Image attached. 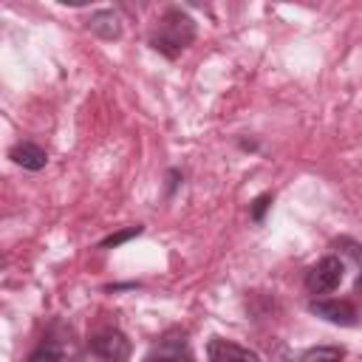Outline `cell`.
Segmentation results:
<instances>
[{
    "mask_svg": "<svg viewBox=\"0 0 362 362\" xmlns=\"http://www.w3.org/2000/svg\"><path fill=\"white\" fill-rule=\"evenodd\" d=\"M195 34H198V25H195V20L184 8H167L156 20V28L150 34V45L161 57L175 59L181 51H187L192 45Z\"/></svg>",
    "mask_w": 362,
    "mask_h": 362,
    "instance_id": "6da1fadb",
    "label": "cell"
},
{
    "mask_svg": "<svg viewBox=\"0 0 362 362\" xmlns=\"http://www.w3.org/2000/svg\"><path fill=\"white\" fill-rule=\"evenodd\" d=\"M88 348L99 362H127L133 354L127 334H122L119 328H105V331L93 334L88 339Z\"/></svg>",
    "mask_w": 362,
    "mask_h": 362,
    "instance_id": "7a4b0ae2",
    "label": "cell"
},
{
    "mask_svg": "<svg viewBox=\"0 0 362 362\" xmlns=\"http://www.w3.org/2000/svg\"><path fill=\"white\" fill-rule=\"evenodd\" d=\"M141 362H195V354L184 331H170L144 354Z\"/></svg>",
    "mask_w": 362,
    "mask_h": 362,
    "instance_id": "3957f363",
    "label": "cell"
},
{
    "mask_svg": "<svg viewBox=\"0 0 362 362\" xmlns=\"http://www.w3.org/2000/svg\"><path fill=\"white\" fill-rule=\"evenodd\" d=\"M342 272H345V263L334 255L317 260L308 272H305V288L311 294H328L334 291L339 283H342Z\"/></svg>",
    "mask_w": 362,
    "mask_h": 362,
    "instance_id": "277c9868",
    "label": "cell"
},
{
    "mask_svg": "<svg viewBox=\"0 0 362 362\" xmlns=\"http://www.w3.org/2000/svg\"><path fill=\"white\" fill-rule=\"evenodd\" d=\"M308 311L331 325H339V328H354L359 322V311L351 300H311Z\"/></svg>",
    "mask_w": 362,
    "mask_h": 362,
    "instance_id": "5b68a950",
    "label": "cell"
},
{
    "mask_svg": "<svg viewBox=\"0 0 362 362\" xmlns=\"http://www.w3.org/2000/svg\"><path fill=\"white\" fill-rule=\"evenodd\" d=\"M206 356L209 362H260V356L232 339H223V337H212L206 342Z\"/></svg>",
    "mask_w": 362,
    "mask_h": 362,
    "instance_id": "8992f818",
    "label": "cell"
},
{
    "mask_svg": "<svg viewBox=\"0 0 362 362\" xmlns=\"http://www.w3.org/2000/svg\"><path fill=\"white\" fill-rule=\"evenodd\" d=\"M8 158H11L17 167L31 170V173H37V170H42V167L48 164V153H45L40 144H34V141H20V144H14V147L8 150Z\"/></svg>",
    "mask_w": 362,
    "mask_h": 362,
    "instance_id": "52a82bcc",
    "label": "cell"
},
{
    "mask_svg": "<svg viewBox=\"0 0 362 362\" xmlns=\"http://www.w3.org/2000/svg\"><path fill=\"white\" fill-rule=\"evenodd\" d=\"M88 28L99 37V40H119L122 37V20L113 8H99L90 14L88 20Z\"/></svg>",
    "mask_w": 362,
    "mask_h": 362,
    "instance_id": "ba28073f",
    "label": "cell"
},
{
    "mask_svg": "<svg viewBox=\"0 0 362 362\" xmlns=\"http://www.w3.org/2000/svg\"><path fill=\"white\" fill-rule=\"evenodd\" d=\"M345 348L342 345H314L300 354V362H342Z\"/></svg>",
    "mask_w": 362,
    "mask_h": 362,
    "instance_id": "9c48e42d",
    "label": "cell"
},
{
    "mask_svg": "<svg viewBox=\"0 0 362 362\" xmlns=\"http://www.w3.org/2000/svg\"><path fill=\"white\" fill-rule=\"evenodd\" d=\"M25 362H62V345H59V339L45 337V339L25 356Z\"/></svg>",
    "mask_w": 362,
    "mask_h": 362,
    "instance_id": "30bf717a",
    "label": "cell"
},
{
    "mask_svg": "<svg viewBox=\"0 0 362 362\" xmlns=\"http://www.w3.org/2000/svg\"><path fill=\"white\" fill-rule=\"evenodd\" d=\"M136 235H141V226H127V229H122V232L107 235L105 240H99V249H116V246H122L124 240H130V238H136Z\"/></svg>",
    "mask_w": 362,
    "mask_h": 362,
    "instance_id": "8fae6325",
    "label": "cell"
},
{
    "mask_svg": "<svg viewBox=\"0 0 362 362\" xmlns=\"http://www.w3.org/2000/svg\"><path fill=\"white\" fill-rule=\"evenodd\" d=\"M339 243L345 246V255L359 266V274H356L354 288H356V294H362V243H354V240H339Z\"/></svg>",
    "mask_w": 362,
    "mask_h": 362,
    "instance_id": "7c38bea8",
    "label": "cell"
},
{
    "mask_svg": "<svg viewBox=\"0 0 362 362\" xmlns=\"http://www.w3.org/2000/svg\"><path fill=\"white\" fill-rule=\"evenodd\" d=\"M269 206H272V192L257 195V198L252 201V206H249V218H252L255 223H263V215H266Z\"/></svg>",
    "mask_w": 362,
    "mask_h": 362,
    "instance_id": "4fadbf2b",
    "label": "cell"
}]
</instances>
